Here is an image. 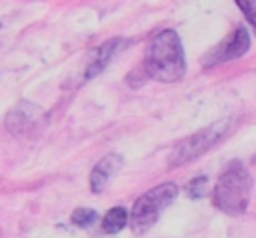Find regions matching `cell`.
<instances>
[{
	"label": "cell",
	"instance_id": "cell-1",
	"mask_svg": "<svg viewBox=\"0 0 256 238\" xmlns=\"http://www.w3.org/2000/svg\"><path fill=\"white\" fill-rule=\"evenodd\" d=\"M146 77L162 83H176L186 75L184 46L176 30H162L150 44L144 61Z\"/></svg>",
	"mask_w": 256,
	"mask_h": 238
},
{
	"label": "cell",
	"instance_id": "cell-2",
	"mask_svg": "<svg viewBox=\"0 0 256 238\" xmlns=\"http://www.w3.org/2000/svg\"><path fill=\"white\" fill-rule=\"evenodd\" d=\"M252 194V176L242 162H232L212 192V202L218 210L228 216H242L250 204Z\"/></svg>",
	"mask_w": 256,
	"mask_h": 238
},
{
	"label": "cell",
	"instance_id": "cell-3",
	"mask_svg": "<svg viewBox=\"0 0 256 238\" xmlns=\"http://www.w3.org/2000/svg\"><path fill=\"white\" fill-rule=\"evenodd\" d=\"M178 184L166 182L140 196L130 214V228L136 234H146L158 222L160 214L178 198Z\"/></svg>",
	"mask_w": 256,
	"mask_h": 238
},
{
	"label": "cell",
	"instance_id": "cell-4",
	"mask_svg": "<svg viewBox=\"0 0 256 238\" xmlns=\"http://www.w3.org/2000/svg\"><path fill=\"white\" fill-rule=\"evenodd\" d=\"M228 128H230V119H224V122H216V124L196 132L194 136L186 138L170 154V166L172 168H180V166H186L190 162H194L196 158L204 156L210 148H214L226 136Z\"/></svg>",
	"mask_w": 256,
	"mask_h": 238
},
{
	"label": "cell",
	"instance_id": "cell-5",
	"mask_svg": "<svg viewBox=\"0 0 256 238\" xmlns=\"http://www.w3.org/2000/svg\"><path fill=\"white\" fill-rule=\"evenodd\" d=\"M248 48H250V34L244 26H240L232 34H228L220 44H216L212 50L206 52L202 65L208 69V67H214L226 61H234V58L242 56Z\"/></svg>",
	"mask_w": 256,
	"mask_h": 238
},
{
	"label": "cell",
	"instance_id": "cell-6",
	"mask_svg": "<svg viewBox=\"0 0 256 238\" xmlns=\"http://www.w3.org/2000/svg\"><path fill=\"white\" fill-rule=\"evenodd\" d=\"M42 115L40 107H36L34 103H28V101H20L8 115H6V130L12 134V136H24L28 134L34 124L38 122V117Z\"/></svg>",
	"mask_w": 256,
	"mask_h": 238
},
{
	"label": "cell",
	"instance_id": "cell-7",
	"mask_svg": "<svg viewBox=\"0 0 256 238\" xmlns=\"http://www.w3.org/2000/svg\"><path fill=\"white\" fill-rule=\"evenodd\" d=\"M125 160L121 154H107L91 172V178H89V184H91V192L99 194L105 190V186L109 184V180L113 176L119 174V170L123 168Z\"/></svg>",
	"mask_w": 256,
	"mask_h": 238
},
{
	"label": "cell",
	"instance_id": "cell-8",
	"mask_svg": "<svg viewBox=\"0 0 256 238\" xmlns=\"http://www.w3.org/2000/svg\"><path fill=\"white\" fill-rule=\"evenodd\" d=\"M121 42H123V38H113V40L103 42L101 46H97V48L91 52L89 63H87V67H85V79H93L95 75H99V73L111 63V58H113V54L117 52V48L121 46Z\"/></svg>",
	"mask_w": 256,
	"mask_h": 238
},
{
	"label": "cell",
	"instance_id": "cell-9",
	"mask_svg": "<svg viewBox=\"0 0 256 238\" xmlns=\"http://www.w3.org/2000/svg\"><path fill=\"white\" fill-rule=\"evenodd\" d=\"M127 224H130V214H127V210H125L123 206H115V208H111V210L103 216V220H101V230H103L105 234H117V232H121Z\"/></svg>",
	"mask_w": 256,
	"mask_h": 238
},
{
	"label": "cell",
	"instance_id": "cell-10",
	"mask_svg": "<svg viewBox=\"0 0 256 238\" xmlns=\"http://www.w3.org/2000/svg\"><path fill=\"white\" fill-rule=\"evenodd\" d=\"M97 218H99V214H97L95 210H91V208H77V210L73 212V216H71L73 224H77V226H81V228L93 226V224L97 222Z\"/></svg>",
	"mask_w": 256,
	"mask_h": 238
},
{
	"label": "cell",
	"instance_id": "cell-11",
	"mask_svg": "<svg viewBox=\"0 0 256 238\" xmlns=\"http://www.w3.org/2000/svg\"><path fill=\"white\" fill-rule=\"evenodd\" d=\"M236 4L244 12L246 20L250 22V26H252V30L256 34V0H236Z\"/></svg>",
	"mask_w": 256,
	"mask_h": 238
},
{
	"label": "cell",
	"instance_id": "cell-12",
	"mask_svg": "<svg viewBox=\"0 0 256 238\" xmlns=\"http://www.w3.org/2000/svg\"><path fill=\"white\" fill-rule=\"evenodd\" d=\"M206 184H208V178L206 176H200V178H196V180H192L190 182V188H188L190 198H202L206 194Z\"/></svg>",
	"mask_w": 256,
	"mask_h": 238
}]
</instances>
